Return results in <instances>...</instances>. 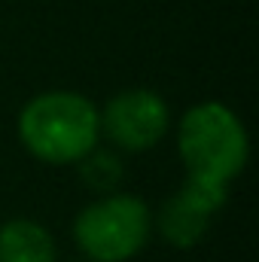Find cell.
Wrapping results in <instances>:
<instances>
[{
    "label": "cell",
    "instance_id": "1",
    "mask_svg": "<svg viewBox=\"0 0 259 262\" xmlns=\"http://www.w3.org/2000/svg\"><path fill=\"white\" fill-rule=\"evenodd\" d=\"M177 152L189 183L229 189L247 165L250 143L241 119L226 104L207 101L183 113L177 125Z\"/></svg>",
    "mask_w": 259,
    "mask_h": 262
},
{
    "label": "cell",
    "instance_id": "4",
    "mask_svg": "<svg viewBox=\"0 0 259 262\" xmlns=\"http://www.w3.org/2000/svg\"><path fill=\"white\" fill-rule=\"evenodd\" d=\"M101 134L125 152H146L153 149L171 125L168 104L153 89H125L107 101L98 113Z\"/></svg>",
    "mask_w": 259,
    "mask_h": 262
},
{
    "label": "cell",
    "instance_id": "5",
    "mask_svg": "<svg viewBox=\"0 0 259 262\" xmlns=\"http://www.w3.org/2000/svg\"><path fill=\"white\" fill-rule=\"evenodd\" d=\"M229 198V189H213V186H201V183H183L174 195L168 198L159 213L153 216V229H159V235L171 244V247H195L213 213L226 204Z\"/></svg>",
    "mask_w": 259,
    "mask_h": 262
},
{
    "label": "cell",
    "instance_id": "7",
    "mask_svg": "<svg viewBox=\"0 0 259 262\" xmlns=\"http://www.w3.org/2000/svg\"><path fill=\"white\" fill-rule=\"evenodd\" d=\"M79 180L92 189V192H98V195H113V192H119V186H122V180H125V165H122V159L116 156V152H110V149H92L89 156H82L79 162Z\"/></svg>",
    "mask_w": 259,
    "mask_h": 262
},
{
    "label": "cell",
    "instance_id": "6",
    "mask_svg": "<svg viewBox=\"0 0 259 262\" xmlns=\"http://www.w3.org/2000/svg\"><path fill=\"white\" fill-rule=\"evenodd\" d=\"M0 262H58L52 232L28 216L6 220L0 226Z\"/></svg>",
    "mask_w": 259,
    "mask_h": 262
},
{
    "label": "cell",
    "instance_id": "3",
    "mask_svg": "<svg viewBox=\"0 0 259 262\" xmlns=\"http://www.w3.org/2000/svg\"><path fill=\"white\" fill-rule=\"evenodd\" d=\"M153 235V210L128 192L101 195L73 220V241L92 262H128Z\"/></svg>",
    "mask_w": 259,
    "mask_h": 262
},
{
    "label": "cell",
    "instance_id": "2",
    "mask_svg": "<svg viewBox=\"0 0 259 262\" xmlns=\"http://www.w3.org/2000/svg\"><path fill=\"white\" fill-rule=\"evenodd\" d=\"M25 149L49 165H76L98 146V107L79 92H43L18 113Z\"/></svg>",
    "mask_w": 259,
    "mask_h": 262
}]
</instances>
